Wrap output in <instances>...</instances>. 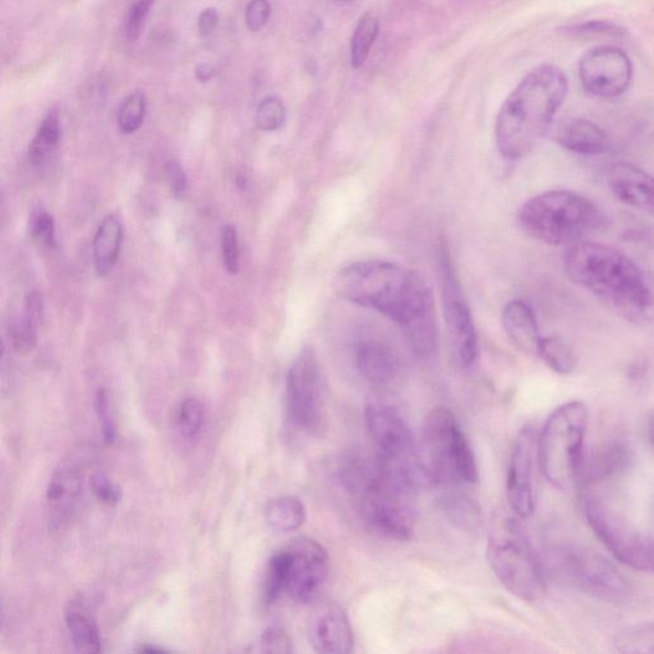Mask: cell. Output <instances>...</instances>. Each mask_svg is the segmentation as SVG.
Here are the masks:
<instances>
[{
  "label": "cell",
  "instance_id": "6da1fadb",
  "mask_svg": "<svg viewBox=\"0 0 654 654\" xmlns=\"http://www.w3.org/2000/svg\"><path fill=\"white\" fill-rule=\"evenodd\" d=\"M335 287L344 299L402 325L418 357L435 356L434 297L416 271L389 261H359L340 271Z\"/></svg>",
  "mask_w": 654,
  "mask_h": 654
},
{
  "label": "cell",
  "instance_id": "7a4b0ae2",
  "mask_svg": "<svg viewBox=\"0 0 654 654\" xmlns=\"http://www.w3.org/2000/svg\"><path fill=\"white\" fill-rule=\"evenodd\" d=\"M566 275L610 310L630 321H646L652 312V292L639 267L624 253L606 244L583 241L566 248Z\"/></svg>",
  "mask_w": 654,
  "mask_h": 654
},
{
  "label": "cell",
  "instance_id": "3957f363",
  "mask_svg": "<svg viewBox=\"0 0 654 654\" xmlns=\"http://www.w3.org/2000/svg\"><path fill=\"white\" fill-rule=\"evenodd\" d=\"M568 95V78L552 64L534 68L505 100L496 119L497 150L519 160L536 147L550 130Z\"/></svg>",
  "mask_w": 654,
  "mask_h": 654
},
{
  "label": "cell",
  "instance_id": "277c9868",
  "mask_svg": "<svg viewBox=\"0 0 654 654\" xmlns=\"http://www.w3.org/2000/svg\"><path fill=\"white\" fill-rule=\"evenodd\" d=\"M340 477L377 532L394 541L412 540L416 527L413 505L416 491L391 476L375 454L349 455L340 467Z\"/></svg>",
  "mask_w": 654,
  "mask_h": 654
},
{
  "label": "cell",
  "instance_id": "5b68a950",
  "mask_svg": "<svg viewBox=\"0 0 654 654\" xmlns=\"http://www.w3.org/2000/svg\"><path fill=\"white\" fill-rule=\"evenodd\" d=\"M520 227L529 237L555 247L588 241L606 225L605 214L586 196L554 190L529 198L519 210Z\"/></svg>",
  "mask_w": 654,
  "mask_h": 654
},
{
  "label": "cell",
  "instance_id": "8992f818",
  "mask_svg": "<svg viewBox=\"0 0 654 654\" xmlns=\"http://www.w3.org/2000/svg\"><path fill=\"white\" fill-rule=\"evenodd\" d=\"M488 565L495 577L520 601L543 600L547 589L546 571L522 525L513 515L495 514L487 543Z\"/></svg>",
  "mask_w": 654,
  "mask_h": 654
},
{
  "label": "cell",
  "instance_id": "52a82bcc",
  "mask_svg": "<svg viewBox=\"0 0 654 654\" xmlns=\"http://www.w3.org/2000/svg\"><path fill=\"white\" fill-rule=\"evenodd\" d=\"M427 485H476L478 465L467 436L450 408L439 405L427 414L418 442Z\"/></svg>",
  "mask_w": 654,
  "mask_h": 654
},
{
  "label": "cell",
  "instance_id": "ba28073f",
  "mask_svg": "<svg viewBox=\"0 0 654 654\" xmlns=\"http://www.w3.org/2000/svg\"><path fill=\"white\" fill-rule=\"evenodd\" d=\"M588 421L587 405L574 400L551 413L537 436V462L543 476L561 491L578 486Z\"/></svg>",
  "mask_w": 654,
  "mask_h": 654
},
{
  "label": "cell",
  "instance_id": "9c48e42d",
  "mask_svg": "<svg viewBox=\"0 0 654 654\" xmlns=\"http://www.w3.org/2000/svg\"><path fill=\"white\" fill-rule=\"evenodd\" d=\"M548 564L557 578L586 596L607 603H624L633 594L632 584L614 564L598 552L563 543L548 552Z\"/></svg>",
  "mask_w": 654,
  "mask_h": 654
},
{
  "label": "cell",
  "instance_id": "30bf717a",
  "mask_svg": "<svg viewBox=\"0 0 654 654\" xmlns=\"http://www.w3.org/2000/svg\"><path fill=\"white\" fill-rule=\"evenodd\" d=\"M365 422L382 467L414 491L426 486L418 442L398 409L380 402L367 404Z\"/></svg>",
  "mask_w": 654,
  "mask_h": 654
},
{
  "label": "cell",
  "instance_id": "8fae6325",
  "mask_svg": "<svg viewBox=\"0 0 654 654\" xmlns=\"http://www.w3.org/2000/svg\"><path fill=\"white\" fill-rule=\"evenodd\" d=\"M583 513L598 540L630 569L651 573L653 569V540L626 522L623 515L612 510L597 497L589 496L583 501Z\"/></svg>",
  "mask_w": 654,
  "mask_h": 654
},
{
  "label": "cell",
  "instance_id": "7c38bea8",
  "mask_svg": "<svg viewBox=\"0 0 654 654\" xmlns=\"http://www.w3.org/2000/svg\"><path fill=\"white\" fill-rule=\"evenodd\" d=\"M439 266L446 338L455 362L468 368L477 361L480 353L476 325L446 250L440 252Z\"/></svg>",
  "mask_w": 654,
  "mask_h": 654
},
{
  "label": "cell",
  "instance_id": "4fadbf2b",
  "mask_svg": "<svg viewBox=\"0 0 654 654\" xmlns=\"http://www.w3.org/2000/svg\"><path fill=\"white\" fill-rule=\"evenodd\" d=\"M288 409L294 425L308 434H317L324 423L319 363L311 348L299 353L288 372Z\"/></svg>",
  "mask_w": 654,
  "mask_h": 654
},
{
  "label": "cell",
  "instance_id": "5bb4252c",
  "mask_svg": "<svg viewBox=\"0 0 654 654\" xmlns=\"http://www.w3.org/2000/svg\"><path fill=\"white\" fill-rule=\"evenodd\" d=\"M632 77V62L615 46H597L588 50L579 62L580 82L594 98L615 99L623 95Z\"/></svg>",
  "mask_w": 654,
  "mask_h": 654
},
{
  "label": "cell",
  "instance_id": "9a60e30c",
  "mask_svg": "<svg viewBox=\"0 0 654 654\" xmlns=\"http://www.w3.org/2000/svg\"><path fill=\"white\" fill-rule=\"evenodd\" d=\"M289 557L287 591L294 601L316 600L330 574V559L325 547L312 538L299 537L284 548Z\"/></svg>",
  "mask_w": 654,
  "mask_h": 654
},
{
  "label": "cell",
  "instance_id": "2e32d148",
  "mask_svg": "<svg viewBox=\"0 0 654 654\" xmlns=\"http://www.w3.org/2000/svg\"><path fill=\"white\" fill-rule=\"evenodd\" d=\"M537 462V432L532 426L519 431L511 453L506 495L510 508L519 518L531 517L536 506L534 463Z\"/></svg>",
  "mask_w": 654,
  "mask_h": 654
},
{
  "label": "cell",
  "instance_id": "e0dca14e",
  "mask_svg": "<svg viewBox=\"0 0 654 654\" xmlns=\"http://www.w3.org/2000/svg\"><path fill=\"white\" fill-rule=\"evenodd\" d=\"M86 465L84 460L69 457L55 471L46 494L49 523L61 529L75 517L84 496Z\"/></svg>",
  "mask_w": 654,
  "mask_h": 654
},
{
  "label": "cell",
  "instance_id": "ac0fdd59",
  "mask_svg": "<svg viewBox=\"0 0 654 654\" xmlns=\"http://www.w3.org/2000/svg\"><path fill=\"white\" fill-rule=\"evenodd\" d=\"M308 639L316 652L347 654L353 651L352 625L345 611L335 602H324L308 620Z\"/></svg>",
  "mask_w": 654,
  "mask_h": 654
},
{
  "label": "cell",
  "instance_id": "d6986e66",
  "mask_svg": "<svg viewBox=\"0 0 654 654\" xmlns=\"http://www.w3.org/2000/svg\"><path fill=\"white\" fill-rule=\"evenodd\" d=\"M609 188L617 200L640 211L653 210V181L646 170L633 164L619 163L607 175Z\"/></svg>",
  "mask_w": 654,
  "mask_h": 654
},
{
  "label": "cell",
  "instance_id": "ffe728a7",
  "mask_svg": "<svg viewBox=\"0 0 654 654\" xmlns=\"http://www.w3.org/2000/svg\"><path fill=\"white\" fill-rule=\"evenodd\" d=\"M356 361L361 375L376 388H389L398 379L399 358L386 343L379 340H365L359 343Z\"/></svg>",
  "mask_w": 654,
  "mask_h": 654
},
{
  "label": "cell",
  "instance_id": "44dd1931",
  "mask_svg": "<svg viewBox=\"0 0 654 654\" xmlns=\"http://www.w3.org/2000/svg\"><path fill=\"white\" fill-rule=\"evenodd\" d=\"M630 462V449L620 441H611L584 453L578 485H598L624 471Z\"/></svg>",
  "mask_w": 654,
  "mask_h": 654
},
{
  "label": "cell",
  "instance_id": "7402d4cb",
  "mask_svg": "<svg viewBox=\"0 0 654 654\" xmlns=\"http://www.w3.org/2000/svg\"><path fill=\"white\" fill-rule=\"evenodd\" d=\"M502 326L519 352L537 354L542 336L537 317L527 302L520 299L509 302L502 311Z\"/></svg>",
  "mask_w": 654,
  "mask_h": 654
},
{
  "label": "cell",
  "instance_id": "603a6c76",
  "mask_svg": "<svg viewBox=\"0 0 654 654\" xmlns=\"http://www.w3.org/2000/svg\"><path fill=\"white\" fill-rule=\"evenodd\" d=\"M557 141L566 150L580 155H600L610 147V138L598 124L586 118H574L557 132Z\"/></svg>",
  "mask_w": 654,
  "mask_h": 654
},
{
  "label": "cell",
  "instance_id": "cb8c5ba5",
  "mask_svg": "<svg viewBox=\"0 0 654 654\" xmlns=\"http://www.w3.org/2000/svg\"><path fill=\"white\" fill-rule=\"evenodd\" d=\"M123 225L117 215H108L100 224L94 238L96 273L107 276L114 270L121 253Z\"/></svg>",
  "mask_w": 654,
  "mask_h": 654
},
{
  "label": "cell",
  "instance_id": "d4e9b609",
  "mask_svg": "<svg viewBox=\"0 0 654 654\" xmlns=\"http://www.w3.org/2000/svg\"><path fill=\"white\" fill-rule=\"evenodd\" d=\"M265 519L269 527L276 532H294L306 522V506L294 496L276 497L267 504Z\"/></svg>",
  "mask_w": 654,
  "mask_h": 654
},
{
  "label": "cell",
  "instance_id": "484cf974",
  "mask_svg": "<svg viewBox=\"0 0 654 654\" xmlns=\"http://www.w3.org/2000/svg\"><path fill=\"white\" fill-rule=\"evenodd\" d=\"M61 117L57 109L49 110L29 147V160L34 167L43 165L58 149L61 141Z\"/></svg>",
  "mask_w": 654,
  "mask_h": 654
},
{
  "label": "cell",
  "instance_id": "4316f807",
  "mask_svg": "<svg viewBox=\"0 0 654 654\" xmlns=\"http://www.w3.org/2000/svg\"><path fill=\"white\" fill-rule=\"evenodd\" d=\"M440 508L444 511L446 518L464 532L471 533L480 527V505L465 494L450 492V494L442 496Z\"/></svg>",
  "mask_w": 654,
  "mask_h": 654
},
{
  "label": "cell",
  "instance_id": "83f0119b",
  "mask_svg": "<svg viewBox=\"0 0 654 654\" xmlns=\"http://www.w3.org/2000/svg\"><path fill=\"white\" fill-rule=\"evenodd\" d=\"M66 624L78 652L99 653L101 651L98 625L84 610L75 606L71 607L66 614Z\"/></svg>",
  "mask_w": 654,
  "mask_h": 654
},
{
  "label": "cell",
  "instance_id": "f1b7e54d",
  "mask_svg": "<svg viewBox=\"0 0 654 654\" xmlns=\"http://www.w3.org/2000/svg\"><path fill=\"white\" fill-rule=\"evenodd\" d=\"M537 356L550 370L559 375H569L577 367L578 358L573 348L560 336H546L538 344Z\"/></svg>",
  "mask_w": 654,
  "mask_h": 654
},
{
  "label": "cell",
  "instance_id": "f546056e",
  "mask_svg": "<svg viewBox=\"0 0 654 654\" xmlns=\"http://www.w3.org/2000/svg\"><path fill=\"white\" fill-rule=\"evenodd\" d=\"M617 651L628 654H652L654 652V629L652 623L621 629L614 639Z\"/></svg>",
  "mask_w": 654,
  "mask_h": 654
},
{
  "label": "cell",
  "instance_id": "4dcf8cb0",
  "mask_svg": "<svg viewBox=\"0 0 654 654\" xmlns=\"http://www.w3.org/2000/svg\"><path fill=\"white\" fill-rule=\"evenodd\" d=\"M380 23L375 16L366 15L359 21L352 39V66L361 68L370 55L377 35H379Z\"/></svg>",
  "mask_w": 654,
  "mask_h": 654
},
{
  "label": "cell",
  "instance_id": "1f68e13d",
  "mask_svg": "<svg viewBox=\"0 0 654 654\" xmlns=\"http://www.w3.org/2000/svg\"><path fill=\"white\" fill-rule=\"evenodd\" d=\"M289 557L287 551L276 552L267 565L265 578V598L267 603H274L287 591Z\"/></svg>",
  "mask_w": 654,
  "mask_h": 654
},
{
  "label": "cell",
  "instance_id": "d6a6232c",
  "mask_svg": "<svg viewBox=\"0 0 654 654\" xmlns=\"http://www.w3.org/2000/svg\"><path fill=\"white\" fill-rule=\"evenodd\" d=\"M39 326V322L32 320L25 313L12 322L9 326V339L17 353L29 354L36 348Z\"/></svg>",
  "mask_w": 654,
  "mask_h": 654
},
{
  "label": "cell",
  "instance_id": "836d02e7",
  "mask_svg": "<svg viewBox=\"0 0 654 654\" xmlns=\"http://www.w3.org/2000/svg\"><path fill=\"white\" fill-rule=\"evenodd\" d=\"M146 115V99L142 92H133L122 104L118 114L119 128L123 133L131 135L140 130Z\"/></svg>",
  "mask_w": 654,
  "mask_h": 654
},
{
  "label": "cell",
  "instance_id": "e575fe53",
  "mask_svg": "<svg viewBox=\"0 0 654 654\" xmlns=\"http://www.w3.org/2000/svg\"><path fill=\"white\" fill-rule=\"evenodd\" d=\"M205 422V407L200 400H184L179 411V428L186 439H195L200 434Z\"/></svg>",
  "mask_w": 654,
  "mask_h": 654
},
{
  "label": "cell",
  "instance_id": "d590c367",
  "mask_svg": "<svg viewBox=\"0 0 654 654\" xmlns=\"http://www.w3.org/2000/svg\"><path fill=\"white\" fill-rule=\"evenodd\" d=\"M285 121V108L282 101L269 98L257 109L256 122L260 130L271 132L279 130Z\"/></svg>",
  "mask_w": 654,
  "mask_h": 654
},
{
  "label": "cell",
  "instance_id": "8d00e7d4",
  "mask_svg": "<svg viewBox=\"0 0 654 654\" xmlns=\"http://www.w3.org/2000/svg\"><path fill=\"white\" fill-rule=\"evenodd\" d=\"M96 413H98L105 442L113 444L117 437V425H115L112 402H110L109 393L105 389H101L96 394Z\"/></svg>",
  "mask_w": 654,
  "mask_h": 654
},
{
  "label": "cell",
  "instance_id": "74e56055",
  "mask_svg": "<svg viewBox=\"0 0 654 654\" xmlns=\"http://www.w3.org/2000/svg\"><path fill=\"white\" fill-rule=\"evenodd\" d=\"M260 651L269 654H289L293 652V640L284 629L273 626L261 635Z\"/></svg>",
  "mask_w": 654,
  "mask_h": 654
},
{
  "label": "cell",
  "instance_id": "f35d334b",
  "mask_svg": "<svg viewBox=\"0 0 654 654\" xmlns=\"http://www.w3.org/2000/svg\"><path fill=\"white\" fill-rule=\"evenodd\" d=\"M31 233L41 247L54 248L57 243L54 218L46 211H39L38 214L32 216Z\"/></svg>",
  "mask_w": 654,
  "mask_h": 654
},
{
  "label": "cell",
  "instance_id": "ab89813d",
  "mask_svg": "<svg viewBox=\"0 0 654 654\" xmlns=\"http://www.w3.org/2000/svg\"><path fill=\"white\" fill-rule=\"evenodd\" d=\"M89 485L92 494L101 504L115 506L121 501V490L104 473L95 472L91 474Z\"/></svg>",
  "mask_w": 654,
  "mask_h": 654
},
{
  "label": "cell",
  "instance_id": "60d3db41",
  "mask_svg": "<svg viewBox=\"0 0 654 654\" xmlns=\"http://www.w3.org/2000/svg\"><path fill=\"white\" fill-rule=\"evenodd\" d=\"M221 250L228 273L237 274L239 271L238 234L233 225H227L221 233Z\"/></svg>",
  "mask_w": 654,
  "mask_h": 654
},
{
  "label": "cell",
  "instance_id": "b9f144b4",
  "mask_svg": "<svg viewBox=\"0 0 654 654\" xmlns=\"http://www.w3.org/2000/svg\"><path fill=\"white\" fill-rule=\"evenodd\" d=\"M154 0H140L131 9L127 22V38L135 43L144 31L146 17L149 15Z\"/></svg>",
  "mask_w": 654,
  "mask_h": 654
},
{
  "label": "cell",
  "instance_id": "7bdbcfd3",
  "mask_svg": "<svg viewBox=\"0 0 654 654\" xmlns=\"http://www.w3.org/2000/svg\"><path fill=\"white\" fill-rule=\"evenodd\" d=\"M165 178H167L168 186L172 191L173 196L177 200H182L187 193V175L184 173L181 163L177 160H172L165 165Z\"/></svg>",
  "mask_w": 654,
  "mask_h": 654
},
{
  "label": "cell",
  "instance_id": "ee69618b",
  "mask_svg": "<svg viewBox=\"0 0 654 654\" xmlns=\"http://www.w3.org/2000/svg\"><path fill=\"white\" fill-rule=\"evenodd\" d=\"M271 15V6L269 0H251L246 12L248 29L253 32L264 29Z\"/></svg>",
  "mask_w": 654,
  "mask_h": 654
},
{
  "label": "cell",
  "instance_id": "f6af8a7d",
  "mask_svg": "<svg viewBox=\"0 0 654 654\" xmlns=\"http://www.w3.org/2000/svg\"><path fill=\"white\" fill-rule=\"evenodd\" d=\"M23 313L31 317L32 320L39 322V324L43 321L44 299L38 290H34V292L27 294L25 299V310H23Z\"/></svg>",
  "mask_w": 654,
  "mask_h": 654
},
{
  "label": "cell",
  "instance_id": "bcb514c9",
  "mask_svg": "<svg viewBox=\"0 0 654 654\" xmlns=\"http://www.w3.org/2000/svg\"><path fill=\"white\" fill-rule=\"evenodd\" d=\"M218 20V12L214 8H207L201 13L200 17H198V34H200L201 38H205L215 30V27L218 26Z\"/></svg>",
  "mask_w": 654,
  "mask_h": 654
},
{
  "label": "cell",
  "instance_id": "7dc6e473",
  "mask_svg": "<svg viewBox=\"0 0 654 654\" xmlns=\"http://www.w3.org/2000/svg\"><path fill=\"white\" fill-rule=\"evenodd\" d=\"M196 75L198 80L201 82H207L213 78L215 71L214 68L210 66V64H201L200 67H197Z\"/></svg>",
  "mask_w": 654,
  "mask_h": 654
},
{
  "label": "cell",
  "instance_id": "c3c4849f",
  "mask_svg": "<svg viewBox=\"0 0 654 654\" xmlns=\"http://www.w3.org/2000/svg\"><path fill=\"white\" fill-rule=\"evenodd\" d=\"M140 652L156 654V653H165L167 651H165V649H161V648L145 647V648H141Z\"/></svg>",
  "mask_w": 654,
  "mask_h": 654
},
{
  "label": "cell",
  "instance_id": "681fc988",
  "mask_svg": "<svg viewBox=\"0 0 654 654\" xmlns=\"http://www.w3.org/2000/svg\"><path fill=\"white\" fill-rule=\"evenodd\" d=\"M4 352H6V347H4L3 340L0 338V362H2Z\"/></svg>",
  "mask_w": 654,
  "mask_h": 654
},
{
  "label": "cell",
  "instance_id": "f907efd6",
  "mask_svg": "<svg viewBox=\"0 0 654 654\" xmlns=\"http://www.w3.org/2000/svg\"><path fill=\"white\" fill-rule=\"evenodd\" d=\"M3 218V200H2V195H0V221H2Z\"/></svg>",
  "mask_w": 654,
  "mask_h": 654
},
{
  "label": "cell",
  "instance_id": "816d5d0a",
  "mask_svg": "<svg viewBox=\"0 0 654 654\" xmlns=\"http://www.w3.org/2000/svg\"><path fill=\"white\" fill-rule=\"evenodd\" d=\"M340 2L349 3V2H353V0H340Z\"/></svg>",
  "mask_w": 654,
  "mask_h": 654
}]
</instances>
